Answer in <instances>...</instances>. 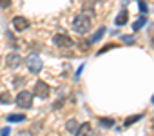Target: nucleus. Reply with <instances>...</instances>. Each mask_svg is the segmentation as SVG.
<instances>
[{"instance_id":"15","label":"nucleus","mask_w":154,"mask_h":136,"mask_svg":"<svg viewBox=\"0 0 154 136\" xmlns=\"http://www.w3.org/2000/svg\"><path fill=\"white\" fill-rule=\"evenodd\" d=\"M0 104H11V94L8 91L0 93Z\"/></svg>"},{"instance_id":"23","label":"nucleus","mask_w":154,"mask_h":136,"mask_svg":"<svg viewBox=\"0 0 154 136\" xmlns=\"http://www.w3.org/2000/svg\"><path fill=\"white\" fill-rule=\"evenodd\" d=\"M152 45H154V36H152Z\"/></svg>"},{"instance_id":"21","label":"nucleus","mask_w":154,"mask_h":136,"mask_svg":"<svg viewBox=\"0 0 154 136\" xmlns=\"http://www.w3.org/2000/svg\"><path fill=\"white\" fill-rule=\"evenodd\" d=\"M8 134H9V127H6V129L2 131V136H8Z\"/></svg>"},{"instance_id":"19","label":"nucleus","mask_w":154,"mask_h":136,"mask_svg":"<svg viewBox=\"0 0 154 136\" xmlns=\"http://www.w3.org/2000/svg\"><path fill=\"white\" fill-rule=\"evenodd\" d=\"M0 6H2V8H9L11 6V0H0Z\"/></svg>"},{"instance_id":"3","label":"nucleus","mask_w":154,"mask_h":136,"mask_svg":"<svg viewBox=\"0 0 154 136\" xmlns=\"http://www.w3.org/2000/svg\"><path fill=\"white\" fill-rule=\"evenodd\" d=\"M26 65H27V69H29L33 75H38V73L42 71V60H40V56H38V54H35V53L27 56Z\"/></svg>"},{"instance_id":"17","label":"nucleus","mask_w":154,"mask_h":136,"mask_svg":"<svg viewBox=\"0 0 154 136\" xmlns=\"http://www.w3.org/2000/svg\"><path fill=\"white\" fill-rule=\"evenodd\" d=\"M122 40H123L125 44H134V36H129V35H123Z\"/></svg>"},{"instance_id":"4","label":"nucleus","mask_w":154,"mask_h":136,"mask_svg":"<svg viewBox=\"0 0 154 136\" xmlns=\"http://www.w3.org/2000/svg\"><path fill=\"white\" fill-rule=\"evenodd\" d=\"M49 93H51V89H49V85H47L45 82H42V80H40V82H36V84H35V93H33L35 96H38V98H42V100H44V98H47V96H49Z\"/></svg>"},{"instance_id":"2","label":"nucleus","mask_w":154,"mask_h":136,"mask_svg":"<svg viewBox=\"0 0 154 136\" xmlns=\"http://www.w3.org/2000/svg\"><path fill=\"white\" fill-rule=\"evenodd\" d=\"M15 102H17V105L20 109H29L33 105V93L31 91H20L17 94V100Z\"/></svg>"},{"instance_id":"18","label":"nucleus","mask_w":154,"mask_h":136,"mask_svg":"<svg viewBox=\"0 0 154 136\" xmlns=\"http://www.w3.org/2000/svg\"><path fill=\"white\" fill-rule=\"evenodd\" d=\"M138 4H140V9H141V13L145 15V13H147V4L143 2V0H138Z\"/></svg>"},{"instance_id":"7","label":"nucleus","mask_w":154,"mask_h":136,"mask_svg":"<svg viewBox=\"0 0 154 136\" xmlns=\"http://www.w3.org/2000/svg\"><path fill=\"white\" fill-rule=\"evenodd\" d=\"M8 67H17L18 63H20V54L18 53H11V54H8Z\"/></svg>"},{"instance_id":"20","label":"nucleus","mask_w":154,"mask_h":136,"mask_svg":"<svg viewBox=\"0 0 154 136\" xmlns=\"http://www.w3.org/2000/svg\"><path fill=\"white\" fill-rule=\"evenodd\" d=\"M89 45H91V44H89V42H82V44H80V47H82V49H87V47H89Z\"/></svg>"},{"instance_id":"8","label":"nucleus","mask_w":154,"mask_h":136,"mask_svg":"<svg viewBox=\"0 0 154 136\" xmlns=\"http://www.w3.org/2000/svg\"><path fill=\"white\" fill-rule=\"evenodd\" d=\"M127 20H129V11L122 9V11L118 13V17H116V26H125Z\"/></svg>"},{"instance_id":"6","label":"nucleus","mask_w":154,"mask_h":136,"mask_svg":"<svg viewBox=\"0 0 154 136\" xmlns=\"http://www.w3.org/2000/svg\"><path fill=\"white\" fill-rule=\"evenodd\" d=\"M11 24H13V27H15L17 31H26V29L29 27V20H27L26 17H15Z\"/></svg>"},{"instance_id":"13","label":"nucleus","mask_w":154,"mask_h":136,"mask_svg":"<svg viewBox=\"0 0 154 136\" xmlns=\"http://www.w3.org/2000/svg\"><path fill=\"white\" fill-rule=\"evenodd\" d=\"M65 127H67L69 132H74V134H76V131H78V123H76V120H69L65 123Z\"/></svg>"},{"instance_id":"1","label":"nucleus","mask_w":154,"mask_h":136,"mask_svg":"<svg viewBox=\"0 0 154 136\" xmlns=\"http://www.w3.org/2000/svg\"><path fill=\"white\" fill-rule=\"evenodd\" d=\"M71 27H72L76 33L85 35V33L91 29V18H89V17H85V15H76V17L72 18Z\"/></svg>"},{"instance_id":"12","label":"nucleus","mask_w":154,"mask_h":136,"mask_svg":"<svg viewBox=\"0 0 154 136\" xmlns=\"http://www.w3.org/2000/svg\"><path fill=\"white\" fill-rule=\"evenodd\" d=\"M145 24H147V18H145V17H140L138 20H134V24H132V29H134V31H138V29H141Z\"/></svg>"},{"instance_id":"5","label":"nucleus","mask_w":154,"mask_h":136,"mask_svg":"<svg viewBox=\"0 0 154 136\" xmlns=\"http://www.w3.org/2000/svg\"><path fill=\"white\" fill-rule=\"evenodd\" d=\"M53 42H54V45H58V47H71V45H72V40H71L67 35H62V33L54 35V36H53Z\"/></svg>"},{"instance_id":"9","label":"nucleus","mask_w":154,"mask_h":136,"mask_svg":"<svg viewBox=\"0 0 154 136\" xmlns=\"http://www.w3.org/2000/svg\"><path fill=\"white\" fill-rule=\"evenodd\" d=\"M76 136H91V125H89V123H82V125H78Z\"/></svg>"},{"instance_id":"22","label":"nucleus","mask_w":154,"mask_h":136,"mask_svg":"<svg viewBox=\"0 0 154 136\" xmlns=\"http://www.w3.org/2000/svg\"><path fill=\"white\" fill-rule=\"evenodd\" d=\"M20 136H31V134H29V132H24V134H20Z\"/></svg>"},{"instance_id":"11","label":"nucleus","mask_w":154,"mask_h":136,"mask_svg":"<svg viewBox=\"0 0 154 136\" xmlns=\"http://www.w3.org/2000/svg\"><path fill=\"white\" fill-rule=\"evenodd\" d=\"M103 35H105V27H100V29H98V31H96V33H94L91 38H89V44H93V42H98V40H100Z\"/></svg>"},{"instance_id":"16","label":"nucleus","mask_w":154,"mask_h":136,"mask_svg":"<svg viewBox=\"0 0 154 136\" xmlns=\"http://www.w3.org/2000/svg\"><path fill=\"white\" fill-rule=\"evenodd\" d=\"M140 118H141V114H138V116H132V118H127V120H125V127L132 125V123H134V122H138Z\"/></svg>"},{"instance_id":"14","label":"nucleus","mask_w":154,"mask_h":136,"mask_svg":"<svg viewBox=\"0 0 154 136\" xmlns=\"http://www.w3.org/2000/svg\"><path fill=\"white\" fill-rule=\"evenodd\" d=\"M24 120H26L24 114H9V116H8V122H11V123H15V122H24Z\"/></svg>"},{"instance_id":"10","label":"nucleus","mask_w":154,"mask_h":136,"mask_svg":"<svg viewBox=\"0 0 154 136\" xmlns=\"http://www.w3.org/2000/svg\"><path fill=\"white\" fill-rule=\"evenodd\" d=\"M98 123H100L102 127H105V129L114 127V120H112V118H98Z\"/></svg>"}]
</instances>
